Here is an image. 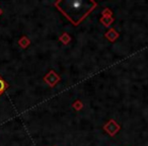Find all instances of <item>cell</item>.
<instances>
[{"mask_svg": "<svg viewBox=\"0 0 148 146\" xmlns=\"http://www.w3.org/2000/svg\"><path fill=\"white\" fill-rule=\"evenodd\" d=\"M58 10L69 19L74 27H78L80 23L97 7V3L92 0H66L55 3Z\"/></svg>", "mask_w": 148, "mask_h": 146, "instance_id": "1", "label": "cell"}, {"mask_svg": "<svg viewBox=\"0 0 148 146\" xmlns=\"http://www.w3.org/2000/svg\"><path fill=\"white\" fill-rule=\"evenodd\" d=\"M103 129L107 133H109L111 136H114L115 134H117L120 130V125L114 120H110L105 126H103Z\"/></svg>", "mask_w": 148, "mask_h": 146, "instance_id": "2", "label": "cell"}, {"mask_svg": "<svg viewBox=\"0 0 148 146\" xmlns=\"http://www.w3.org/2000/svg\"><path fill=\"white\" fill-rule=\"evenodd\" d=\"M60 77L58 76V74L56 73L54 70H51V71L48 73L47 75H46L45 77H44V80L46 81V82L48 83V84L50 85V86H55L56 84H57L58 82L60 81Z\"/></svg>", "mask_w": 148, "mask_h": 146, "instance_id": "3", "label": "cell"}, {"mask_svg": "<svg viewBox=\"0 0 148 146\" xmlns=\"http://www.w3.org/2000/svg\"><path fill=\"white\" fill-rule=\"evenodd\" d=\"M105 37L109 40L110 42H115L116 40L119 38V33L117 31H115L114 29H111L109 32H107L105 35Z\"/></svg>", "mask_w": 148, "mask_h": 146, "instance_id": "4", "label": "cell"}, {"mask_svg": "<svg viewBox=\"0 0 148 146\" xmlns=\"http://www.w3.org/2000/svg\"><path fill=\"white\" fill-rule=\"evenodd\" d=\"M29 44H31V41H29V38L25 37V36H23V37L18 41V45L21 46V48H23V49L27 48V46H29Z\"/></svg>", "mask_w": 148, "mask_h": 146, "instance_id": "5", "label": "cell"}, {"mask_svg": "<svg viewBox=\"0 0 148 146\" xmlns=\"http://www.w3.org/2000/svg\"><path fill=\"white\" fill-rule=\"evenodd\" d=\"M114 21V19L112 16H103L101 19V23H103L105 27H109L113 23Z\"/></svg>", "mask_w": 148, "mask_h": 146, "instance_id": "6", "label": "cell"}, {"mask_svg": "<svg viewBox=\"0 0 148 146\" xmlns=\"http://www.w3.org/2000/svg\"><path fill=\"white\" fill-rule=\"evenodd\" d=\"M8 86H9L8 83L5 80H3V79L1 78V76H0V95H2V93L8 88Z\"/></svg>", "mask_w": 148, "mask_h": 146, "instance_id": "7", "label": "cell"}, {"mask_svg": "<svg viewBox=\"0 0 148 146\" xmlns=\"http://www.w3.org/2000/svg\"><path fill=\"white\" fill-rule=\"evenodd\" d=\"M59 40L62 42V43L64 44V45H67L68 43L70 42V37H69V35L68 34H66V33H63L61 36H60V38H59Z\"/></svg>", "mask_w": 148, "mask_h": 146, "instance_id": "8", "label": "cell"}, {"mask_svg": "<svg viewBox=\"0 0 148 146\" xmlns=\"http://www.w3.org/2000/svg\"><path fill=\"white\" fill-rule=\"evenodd\" d=\"M73 108L75 110H77V111H79V110H81L83 108V104L80 101H76L73 104Z\"/></svg>", "mask_w": 148, "mask_h": 146, "instance_id": "9", "label": "cell"}, {"mask_svg": "<svg viewBox=\"0 0 148 146\" xmlns=\"http://www.w3.org/2000/svg\"><path fill=\"white\" fill-rule=\"evenodd\" d=\"M103 16H112V11L109 8H105L103 11Z\"/></svg>", "mask_w": 148, "mask_h": 146, "instance_id": "10", "label": "cell"}, {"mask_svg": "<svg viewBox=\"0 0 148 146\" xmlns=\"http://www.w3.org/2000/svg\"><path fill=\"white\" fill-rule=\"evenodd\" d=\"M2 12H3V11H2V9H1V8H0V15H1V14H2Z\"/></svg>", "mask_w": 148, "mask_h": 146, "instance_id": "11", "label": "cell"}]
</instances>
